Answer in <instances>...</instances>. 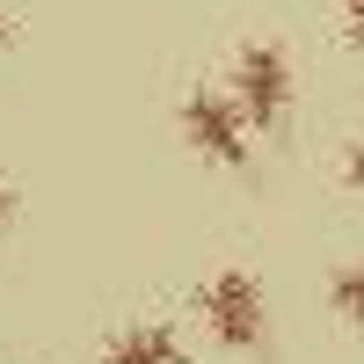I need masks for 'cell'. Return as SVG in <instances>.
Wrapping results in <instances>:
<instances>
[{
    "label": "cell",
    "instance_id": "cell-1",
    "mask_svg": "<svg viewBox=\"0 0 364 364\" xmlns=\"http://www.w3.org/2000/svg\"><path fill=\"white\" fill-rule=\"evenodd\" d=\"M197 314L211 328V343L219 350H262L269 343V299L248 269H219V277H204L197 291Z\"/></svg>",
    "mask_w": 364,
    "mask_h": 364
},
{
    "label": "cell",
    "instance_id": "cell-2",
    "mask_svg": "<svg viewBox=\"0 0 364 364\" xmlns=\"http://www.w3.org/2000/svg\"><path fill=\"white\" fill-rule=\"evenodd\" d=\"M182 139H190V154L204 168H248V154H255L248 117H240V102L219 95V87H197V95L182 102Z\"/></svg>",
    "mask_w": 364,
    "mask_h": 364
},
{
    "label": "cell",
    "instance_id": "cell-3",
    "mask_svg": "<svg viewBox=\"0 0 364 364\" xmlns=\"http://www.w3.org/2000/svg\"><path fill=\"white\" fill-rule=\"evenodd\" d=\"M233 102L248 117V132H284V117H291V58H284V44H240Z\"/></svg>",
    "mask_w": 364,
    "mask_h": 364
},
{
    "label": "cell",
    "instance_id": "cell-4",
    "mask_svg": "<svg viewBox=\"0 0 364 364\" xmlns=\"http://www.w3.org/2000/svg\"><path fill=\"white\" fill-rule=\"evenodd\" d=\"M95 364H190V350H182V336L168 321H139L124 336H109Z\"/></svg>",
    "mask_w": 364,
    "mask_h": 364
},
{
    "label": "cell",
    "instance_id": "cell-5",
    "mask_svg": "<svg viewBox=\"0 0 364 364\" xmlns=\"http://www.w3.org/2000/svg\"><path fill=\"white\" fill-rule=\"evenodd\" d=\"M328 306H336L350 328H364V262H350V269L328 277Z\"/></svg>",
    "mask_w": 364,
    "mask_h": 364
},
{
    "label": "cell",
    "instance_id": "cell-6",
    "mask_svg": "<svg viewBox=\"0 0 364 364\" xmlns=\"http://www.w3.org/2000/svg\"><path fill=\"white\" fill-rule=\"evenodd\" d=\"M343 182H350V190L364 197V139H357V146H350V154H343Z\"/></svg>",
    "mask_w": 364,
    "mask_h": 364
},
{
    "label": "cell",
    "instance_id": "cell-7",
    "mask_svg": "<svg viewBox=\"0 0 364 364\" xmlns=\"http://www.w3.org/2000/svg\"><path fill=\"white\" fill-rule=\"evenodd\" d=\"M343 22H350V37L364 44V0H343Z\"/></svg>",
    "mask_w": 364,
    "mask_h": 364
},
{
    "label": "cell",
    "instance_id": "cell-8",
    "mask_svg": "<svg viewBox=\"0 0 364 364\" xmlns=\"http://www.w3.org/2000/svg\"><path fill=\"white\" fill-rule=\"evenodd\" d=\"M8 211H15V190H8V175H0V219H8Z\"/></svg>",
    "mask_w": 364,
    "mask_h": 364
},
{
    "label": "cell",
    "instance_id": "cell-9",
    "mask_svg": "<svg viewBox=\"0 0 364 364\" xmlns=\"http://www.w3.org/2000/svg\"><path fill=\"white\" fill-rule=\"evenodd\" d=\"M8 37H15V22H8V8H0V44H8Z\"/></svg>",
    "mask_w": 364,
    "mask_h": 364
}]
</instances>
